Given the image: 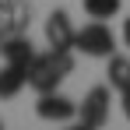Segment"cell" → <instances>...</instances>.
<instances>
[{"mask_svg": "<svg viewBox=\"0 0 130 130\" xmlns=\"http://www.w3.org/2000/svg\"><path fill=\"white\" fill-rule=\"evenodd\" d=\"M106 77H109V85L116 88L120 95L130 88V56H109V67H106Z\"/></svg>", "mask_w": 130, "mask_h": 130, "instance_id": "obj_8", "label": "cell"}, {"mask_svg": "<svg viewBox=\"0 0 130 130\" xmlns=\"http://www.w3.org/2000/svg\"><path fill=\"white\" fill-rule=\"evenodd\" d=\"M109 106H112L109 88H106V85H95V88L85 95V102L77 106V120H81V127H88V130L102 127V123L109 120Z\"/></svg>", "mask_w": 130, "mask_h": 130, "instance_id": "obj_3", "label": "cell"}, {"mask_svg": "<svg viewBox=\"0 0 130 130\" xmlns=\"http://www.w3.org/2000/svg\"><path fill=\"white\" fill-rule=\"evenodd\" d=\"M25 85H28V67H18V63L0 67V99H14Z\"/></svg>", "mask_w": 130, "mask_h": 130, "instance_id": "obj_7", "label": "cell"}, {"mask_svg": "<svg viewBox=\"0 0 130 130\" xmlns=\"http://www.w3.org/2000/svg\"><path fill=\"white\" fill-rule=\"evenodd\" d=\"M74 49H81L85 56H99V60H109L116 53V35L106 21H91L85 28H77V39H74Z\"/></svg>", "mask_w": 130, "mask_h": 130, "instance_id": "obj_2", "label": "cell"}, {"mask_svg": "<svg viewBox=\"0 0 130 130\" xmlns=\"http://www.w3.org/2000/svg\"><path fill=\"white\" fill-rule=\"evenodd\" d=\"M123 42L130 46V18H127V25H123Z\"/></svg>", "mask_w": 130, "mask_h": 130, "instance_id": "obj_11", "label": "cell"}, {"mask_svg": "<svg viewBox=\"0 0 130 130\" xmlns=\"http://www.w3.org/2000/svg\"><path fill=\"white\" fill-rule=\"evenodd\" d=\"M35 112L49 123H67V120L77 116V106H74V99H67L60 91H42L39 102H35Z\"/></svg>", "mask_w": 130, "mask_h": 130, "instance_id": "obj_4", "label": "cell"}, {"mask_svg": "<svg viewBox=\"0 0 130 130\" xmlns=\"http://www.w3.org/2000/svg\"><path fill=\"white\" fill-rule=\"evenodd\" d=\"M74 70V56L70 49H49V53H35L32 63H28V85L35 88L39 95L42 91H56L60 81Z\"/></svg>", "mask_w": 130, "mask_h": 130, "instance_id": "obj_1", "label": "cell"}, {"mask_svg": "<svg viewBox=\"0 0 130 130\" xmlns=\"http://www.w3.org/2000/svg\"><path fill=\"white\" fill-rule=\"evenodd\" d=\"M0 56H4L7 63L28 67V63H32V56H35L32 39H28V35H7V39H0Z\"/></svg>", "mask_w": 130, "mask_h": 130, "instance_id": "obj_6", "label": "cell"}, {"mask_svg": "<svg viewBox=\"0 0 130 130\" xmlns=\"http://www.w3.org/2000/svg\"><path fill=\"white\" fill-rule=\"evenodd\" d=\"M74 39H77V28L70 25V14L67 11H53L46 18V42H49V49H74Z\"/></svg>", "mask_w": 130, "mask_h": 130, "instance_id": "obj_5", "label": "cell"}, {"mask_svg": "<svg viewBox=\"0 0 130 130\" xmlns=\"http://www.w3.org/2000/svg\"><path fill=\"white\" fill-rule=\"evenodd\" d=\"M85 11H88V18L106 21V18H112L120 11V0H85Z\"/></svg>", "mask_w": 130, "mask_h": 130, "instance_id": "obj_9", "label": "cell"}, {"mask_svg": "<svg viewBox=\"0 0 130 130\" xmlns=\"http://www.w3.org/2000/svg\"><path fill=\"white\" fill-rule=\"evenodd\" d=\"M123 116H127V120H130V88H127V91H123Z\"/></svg>", "mask_w": 130, "mask_h": 130, "instance_id": "obj_10", "label": "cell"}]
</instances>
